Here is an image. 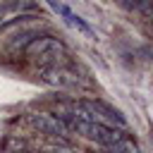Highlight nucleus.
Instances as JSON below:
<instances>
[{"label": "nucleus", "instance_id": "1", "mask_svg": "<svg viewBox=\"0 0 153 153\" xmlns=\"http://www.w3.org/2000/svg\"><path fill=\"white\" fill-rule=\"evenodd\" d=\"M76 108L81 110V115H84L86 120L103 122V124H110V122H112V124H117V127H124V124H127L124 115H122L117 108H112V105H108V103H103V100H79Z\"/></svg>", "mask_w": 153, "mask_h": 153}, {"label": "nucleus", "instance_id": "2", "mask_svg": "<svg viewBox=\"0 0 153 153\" xmlns=\"http://www.w3.org/2000/svg\"><path fill=\"white\" fill-rule=\"evenodd\" d=\"M24 53L29 55V57H41V60H50L53 55H65L67 53V48H65V43L60 41V38H55V36H36V38H31L29 43H26V48H24Z\"/></svg>", "mask_w": 153, "mask_h": 153}, {"label": "nucleus", "instance_id": "3", "mask_svg": "<svg viewBox=\"0 0 153 153\" xmlns=\"http://www.w3.org/2000/svg\"><path fill=\"white\" fill-rule=\"evenodd\" d=\"M29 124L36 127L38 131L48 134V136H57V139H65L67 136V127L65 122L57 117V115H45V112H36V115H26Z\"/></svg>", "mask_w": 153, "mask_h": 153}, {"label": "nucleus", "instance_id": "4", "mask_svg": "<svg viewBox=\"0 0 153 153\" xmlns=\"http://www.w3.org/2000/svg\"><path fill=\"white\" fill-rule=\"evenodd\" d=\"M45 2H48V5H50V7H53V10H55V12H57V14H60V17H62L69 26L79 29V31H81V33H86V36H93L91 26H88V24H86V22H84V19L74 12V10H72V7H67L62 0H45Z\"/></svg>", "mask_w": 153, "mask_h": 153}, {"label": "nucleus", "instance_id": "5", "mask_svg": "<svg viewBox=\"0 0 153 153\" xmlns=\"http://www.w3.org/2000/svg\"><path fill=\"white\" fill-rule=\"evenodd\" d=\"M31 19H41L38 14H12V17H5V19H0V31H5V29H10V26H14V24H24V22H31Z\"/></svg>", "mask_w": 153, "mask_h": 153}]
</instances>
